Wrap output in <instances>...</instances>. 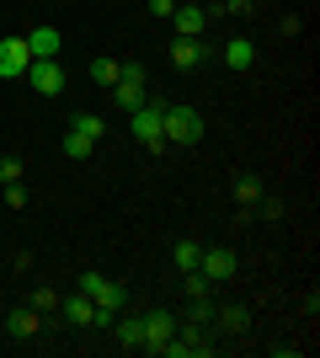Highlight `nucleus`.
<instances>
[{
  "label": "nucleus",
  "mask_w": 320,
  "mask_h": 358,
  "mask_svg": "<svg viewBox=\"0 0 320 358\" xmlns=\"http://www.w3.org/2000/svg\"><path fill=\"white\" fill-rule=\"evenodd\" d=\"M203 59H208V43H203V38H176V43H171V64H176V70H198Z\"/></svg>",
  "instance_id": "11"
},
{
  "label": "nucleus",
  "mask_w": 320,
  "mask_h": 358,
  "mask_svg": "<svg viewBox=\"0 0 320 358\" xmlns=\"http://www.w3.org/2000/svg\"><path fill=\"white\" fill-rule=\"evenodd\" d=\"M224 64L229 70H251V64H257V38H224Z\"/></svg>",
  "instance_id": "13"
},
{
  "label": "nucleus",
  "mask_w": 320,
  "mask_h": 358,
  "mask_svg": "<svg viewBox=\"0 0 320 358\" xmlns=\"http://www.w3.org/2000/svg\"><path fill=\"white\" fill-rule=\"evenodd\" d=\"M27 64H32L27 38H6V43H0V80H22Z\"/></svg>",
  "instance_id": "9"
},
{
  "label": "nucleus",
  "mask_w": 320,
  "mask_h": 358,
  "mask_svg": "<svg viewBox=\"0 0 320 358\" xmlns=\"http://www.w3.org/2000/svg\"><path fill=\"white\" fill-rule=\"evenodd\" d=\"M112 331H118L123 348H144V321H134V315H128V321H118Z\"/></svg>",
  "instance_id": "16"
},
{
  "label": "nucleus",
  "mask_w": 320,
  "mask_h": 358,
  "mask_svg": "<svg viewBox=\"0 0 320 358\" xmlns=\"http://www.w3.org/2000/svg\"><path fill=\"white\" fill-rule=\"evenodd\" d=\"M171 27H176V38H203V32H208V6L182 0V6L171 11Z\"/></svg>",
  "instance_id": "6"
},
{
  "label": "nucleus",
  "mask_w": 320,
  "mask_h": 358,
  "mask_svg": "<svg viewBox=\"0 0 320 358\" xmlns=\"http://www.w3.org/2000/svg\"><path fill=\"white\" fill-rule=\"evenodd\" d=\"M160 113H166V102H144L139 113H128V123H134V139L150 155H160L166 150V129H160Z\"/></svg>",
  "instance_id": "2"
},
{
  "label": "nucleus",
  "mask_w": 320,
  "mask_h": 358,
  "mask_svg": "<svg viewBox=\"0 0 320 358\" xmlns=\"http://www.w3.org/2000/svg\"><path fill=\"white\" fill-rule=\"evenodd\" d=\"M171 11H176V0H150V16H166L171 22Z\"/></svg>",
  "instance_id": "27"
},
{
  "label": "nucleus",
  "mask_w": 320,
  "mask_h": 358,
  "mask_svg": "<svg viewBox=\"0 0 320 358\" xmlns=\"http://www.w3.org/2000/svg\"><path fill=\"white\" fill-rule=\"evenodd\" d=\"M219 11H229V16H251V0H219Z\"/></svg>",
  "instance_id": "26"
},
{
  "label": "nucleus",
  "mask_w": 320,
  "mask_h": 358,
  "mask_svg": "<svg viewBox=\"0 0 320 358\" xmlns=\"http://www.w3.org/2000/svg\"><path fill=\"white\" fill-rule=\"evenodd\" d=\"M59 310H64V321H70V327H107V310L102 305H96L91 294H70V299H59Z\"/></svg>",
  "instance_id": "4"
},
{
  "label": "nucleus",
  "mask_w": 320,
  "mask_h": 358,
  "mask_svg": "<svg viewBox=\"0 0 320 358\" xmlns=\"http://www.w3.org/2000/svg\"><path fill=\"white\" fill-rule=\"evenodd\" d=\"M59 43H64L59 27H32L27 32V54L32 59H59Z\"/></svg>",
  "instance_id": "12"
},
{
  "label": "nucleus",
  "mask_w": 320,
  "mask_h": 358,
  "mask_svg": "<svg viewBox=\"0 0 320 358\" xmlns=\"http://www.w3.org/2000/svg\"><path fill=\"white\" fill-rule=\"evenodd\" d=\"M198 257H203V246H198V241H176V268H182V273H192V268H198Z\"/></svg>",
  "instance_id": "20"
},
{
  "label": "nucleus",
  "mask_w": 320,
  "mask_h": 358,
  "mask_svg": "<svg viewBox=\"0 0 320 358\" xmlns=\"http://www.w3.org/2000/svg\"><path fill=\"white\" fill-rule=\"evenodd\" d=\"M70 129H75V134H86V139H102L107 123L96 118V113H75V118H70Z\"/></svg>",
  "instance_id": "19"
},
{
  "label": "nucleus",
  "mask_w": 320,
  "mask_h": 358,
  "mask_svg": "<svg viewBox=\"0 0 320 358\" xmlns=\"http://www.w3.org/2000/svg\"><path fill=\"white\" fill-rule=\"evenodd\" d=\"M235 203H241L245 214H257V203H261V177H235Z\"/></svg>",
  "instance_id": "15"
},
{
  "label": "nucleus",
  "mask_w": 320,
  "mask_h": 358,
  "mask_svg": "<svg viewBox=\"0 0 320 358\" xmlns=\"http://www.w3.org/2000/svg\"><path fill=\"white\" fill-rule=\"evenodd\" d=\"M6 327H11V337H38V327H43V315L32 310V305H16V310L6 315Z\"/></svg>",
  "instance_id": "14"
},
{
  "label": "nucleus",
  "mask_w": 320,
  "mask_h": 358,
  "mask_svg": "<svg viewBox=\"0 0 320 358\" xmlns=\"http://www.w3.org/2000/svg\"><path fill=\"white\" fill-rule=\"evenodd\" d=\"M160 129H166V145H198V139H203L198 107H182V102H166V113H160Z\"/></svg>",
  "instance_id": "1"
},
{
  "label": "nucleus",
  "mask_w": 320,
  "mask_h": 358,
  "mask_svg": "<svg viewBox=\"0 0 320 358\" xmlns=\"http://www.w3.org/2000/svg\"><path fill=\"white\" fill-rule=\"evenodd\" d=\"M112 102H118L123 113H139V107L150 102V96H144V70H139V64H123L118 86H112Z\"/></svg>",
  "instance_id": "3"
},
{
  "label": "nucleus",
  "mask_w": 320,
  "mask_h": 358,
  "mask_svg": "<svg viewBox=\"0 0 320 358\" xmlns=\"http://www.w3.org/2000/svg\"><path fill=\"white\" fill-rule=\"evenodd\" d=\"M235 252H224V246H203V257H198V273L208 278V284H229L235 278Z\"/></svg>",
  "instance_id": "5"
},
{
  "label": "nucleus",
  "mask_w": 320,
  "mask_h": 358,
  "mask_svg": "<svg viewBox=\"0 0 320 358\" xmlns=\"http://www.w3.org/2000/svg\"><path fill=\"white\" fill-rule=\"evenodd\" d=\"M118 75H123L118 59H91V80L96 86H118Z\"/></svg>",
  "instance_id": "17"
},
{
  "label": "nucleus",
  "mask_w": 320,
  "mask_h": 358,
  "mask_svg": "<svg viewBox=\"0 0 320 358\" xmlns=\"http://www.w3.org/2000/svg\"><path fill=\"white\" fill-rule=\"evenodd\" d=\"M208 289H213V284H208V278H203L198 268L187 273V299H208Z\"/></svg>",
  "instance_id": "23"
},
{
  "label": "nucleus",
  "mask_w": 320,
  "mask_h": 358,
  "mask_svg": "<svg viewBox=\"0 0 320 358\" xmlns=\"http://www.w3.org/2000/svg\"><path fill=\"white\" fill-rule=\"evenodd\" d=\"M27 305H32L38 315H48V310H59V294H54V289H38V294H32Z\"/></svg>",
  "instance_id": "22"
},
{
  "label": "nucleus",
  "mask_w": 320,
  "mask_h": 358,
  "mask_svg": "<svg viewBox=\"0 0 320 358\" xmlns=\"http://www.w3.org/2000/svg\"><path fill=\"white\" fill-rule=\"evenodd\" d=\"M6 182H22V161H16V155H0V187H6Z\"/></svg>",
  "instance_id": "24"
},
{
  "label": "nucleus",
  "mask_w": 320,
  "mask_h": 358,
  "mask_svg": "<svg viewBox=\"0 0 320 358\" xmlns=\"http://www.w3.org/2000/svg\"><path fill=\"white\" fill-rule=\"evenodd\" d=\"M219 327H224V331H245V327H251V315H245L241 305H224V310H219Z\"/></svg>",
  "instance_id": "21"
},
{
  "label": "nucleus",
  "mask_w": 320,
  "mask_h": 358,
  "mask_svg": "<svg viewBox=\"0 0 320 358\" xmlns=\"http://www.w3.org/2000/svg\"><path fill=\"white\" fill-rule=\"evenodd\" d=\"M6 209H27V193H22V182H6Z\"/></svg>",
  "instance_id": "25"
},
{
  "label": "nucleus",
  "mask_w": 320,
  "mask_h": 358,
  "mask_svg": "<svg viewBox=\"0 0 320 358\" xmlns=\"http://www.w3.org/2000/svg\"><path fill=\"white\" fill-rule=\"evenodd\" d=\"M22 80H32V91H43V96H59V91H64V70H59V59H32Z\"/></svg>",
  "instance_id": "8"
},
{
  "label": "nucleus",
  "mask_w": 320,
  "mask_h": 358,
  "mask_svg": "<svg viewBox=\"0 0 320 358\" xmlns=\"http://www.w3.org/2000/svg\"><path fill=\"white\" fill-rule=\"evenodd\" d=\"M91 150H96V139L75 134V129H70V134H64V155H70V161H86V155H91Z\"/></svg>",
  "instance_id": "18"
},
{
  "label": "nucleus",
  "mask_w": 320,
  "mask_h": 358,
  "mask_svg": "<svg viewBox=\"0 0 320 358\" xmlns=\"http://www.w3.org/2000/svg\"><path fill=\"white\" fill-rule=\"evenodd\" d=\"M80 294H91L102 310H118L123 299H128V289L112 284V278H102V273H86V278H80Z\"/></svg>",
  "instance_id": "7"
},
{
  "label": "nucleus",
  "mask_w": 320,
  "mask_h": 358,
  "mask_svg": "<svg viewBox=\"0 0 320 358\" xmlns=\"http://www.w3.org/2000/svg\"><path fill=\"white\" fill-rule=\"evenodd\" d=\"M139 321H144V348H150V353H160V348L176 337V315L171 310H150V315H139Z\"/></svg>",
  "instance_id": "10"
}]
</instances>
